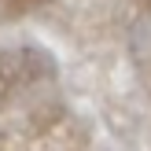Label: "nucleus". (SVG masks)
Segmentation results:
<instances>
[]
</instances>
